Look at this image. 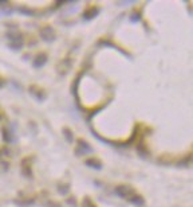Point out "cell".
Here are the masks:
<instances>
[{"label": "cell", "mask_w": 193, "mask_h": 207, "mask_svg": "<svg viewBox=\"0 0 193 207\" xmlns=\"http://www.w3.org/2000/svg\"><path fill=\"white\" fill-rule=\"evenodd\" d=\"M83 207H95V206H94L91 202H89V200H87V202H85V206H83Z\"/></svg>", "instance_id": "2"}, {"label": "cell", "mask_w": 193, "mask_h": 207, "mask_svg": "<svg viewBox=\"0 0 193 207\" xmlns=\"http://www.w3.org/2000/svg\"><path fill=\"white\" fill-rule=\"evenodd\" d=\"M129 200H130V202H133L134 205H142V198L141 196H138V195H135V194H131L130 196H129Z\"/></svg>", "instance_id": "1"}]
</instances>
